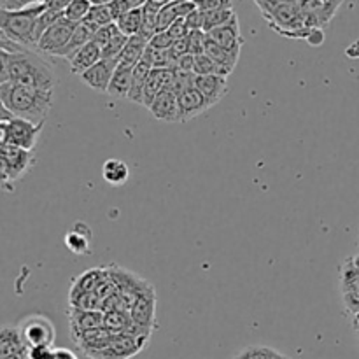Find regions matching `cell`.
Wrapping results in <instances>:
<instances>
[{
  "instance_id": "cell-1",
  "label": "cell",
  "mask_w": 359,
  "mask_h": 359,
  "mask_svg": "<svg viewBox=\"0 0 359 359\" xmlns=\"http://www.w3.org/2000/svg\"><path fill=\"white\" fill-rule=\"evenodd\" d=\"M0 84L14 83L20 86L41 88V90H51L58 86L55 67L46 62L42 56L35 55L30 49L21 53L0 51Z\"/></svg>"
},
{
  "instance_id": "cell-2",
  "label": "cell",
  "mask_w": 359,
  "mask_h": 359,
  "mask_svg": "<svg viewBox=\"0 0 359 359\" xmlns=\"http://www.w3.org/2000/svg\"><path fill=\"white\" fill-rule=\"evenodd\" d=\"M55 100V91L41 88L20 86L14 83L0 84V102L2 107L9 109L18 118L41 125L48 119Z\"/></svg>"
},
{
  "instance_id": "cell-3",
  "label": "cell",
  "mask_w": 359,
  "mask_h": 359,
  "mask_svg": "<svg viewBox=\"0 0 359 359\" xmlns=\"http://www.w3.org/2000/svg\"><path fill=\"white\" fill-rule=\"evenodd\" d=\"M48 9L46 4H35V6L25 7L20 11L2 9L0 18V35L9 41L23 46V48H35L34 44V27L37 18Z\"/></svg>"
},
{
  "instance_id": "cell-4",
  "label": "cell",
  "mask_w": 359,
  "mask_h": 359,
  "mask_svg": "<svg viewBox=\"0 0 359 359\" xmlns=\"http://www.w3.org/2000/svg\"><path fill=\"white\" fill-rule=\"evenodd\" d=\"M0 163H2V186L6 191H13V184L25 177L32 168L35 167L34 151L21 149V147L9 146V144H0Z\"/></svg>"
},
{
  "instance_id": "cell-5",
  "label": "cell",
  "mask_w": 359,
  "mask_h": 359,
  "mask_svg": "<svg viewBox=\"0 0 359 359\" xmlns=\"http://www.w3.org/2000/svg\"><path fill=\"white\" fill-rule=\"evenodd\" d=\"M265 21L276 34L287 39H307L311 28L305 27L300 4H279Z\"/></svg>"
},
{
  "instance_id": "cell-6",
  "label": "cell",
  "mask_w": 359,
  "mask_h": 359,
  "mask_svg": "<svg viewBox=\"0 0 359 359\" xmlns=\"http://www.w3.org/2000/svg\"><path fill=\"white\" fill-rule=\"evenodd\" d=\"M42 128H44V123L35 125V123L18 118V116L0 119V144H9V146L21 147V149L34 151Z\"/></svg>"
},
{
  "instance_id": "cell-7",
  "label": "cell",
  "mask_w": 359,
  "mask_h": 359,
  "mask_svg": "<svg viewBox=\"0 0 359 359\" xmlns=\"http://www.w3.org/2000/svg\"><path fill=\"white\" fill-rule=\"evenodd\" d=\"M25 346L30 347H53L56 340V330L51 319L42 314H32L28 318L21 319L18 325Z\"/></svg>"
},
{
  "instance_id": "cell-8",
  "label": "cell",
  "mask_w": 359,
  "mask_h": 359,
  "mask_svg": "<svg viewBox=\"0 0 359 359\" xmlns=\"http://www.w3.org/2000/svg\"><path fill=\"white\" fill-rule=\"evenodd\" d=\"M151 337H135L130 333H118L104 351L91 359H132L146 349Z\"/></svg>"
},
{
  "instance_id": "cell-9",
  "label": "cell",
  "mask_w": 359,
  "mask_h": 359,
  "mask_svg": "<svg viewBox=\"0 0 359 359\" xmlns=\"http://www.w3.org/2000/svg\"><path fill=\"white\" fill-rule=\"evenodd\" d=\"M344 0H305L300 4L307 28H326L339 13Z\"/></svg>"
},
{
  "instance_id": "cell-10",
  "label": "cell",
  "mask_w": 359,
  "mask_h": 359,
  "mask_svg": "<svg viewBox=\"0 0 359 359\" xmlns=\"http://www.w3.org/2000/svg\"><path fill=\"white\" fill-rule=\"evenodd\" d=\"M79 23H72L67 18H62L58 23L53 25L48 32L41 37V41L37 42L35 49L42 55L48 56H56L67 44H69L70 37H72L74 30Z\"/></svg>"
},
{
  "instance_id": "cell-11",
  "label": "cell",
  "mask_w": 359,
  "mask_h": 359,
  "mask_svg": "<svg viewBox=\"0 0 359 359\" xmlns=\"http://www.w3.org/2000/svg\"><path fill=\"white\" fill-rule=\"evenodd\" d=\"M130 316L137 326L149 330L156 328V291H154L153 284H147L146 290L140 293L130 311Z\"/></svg>"
},
{
  "instance_id": "cell-12",
  "label": "cell",
  "mask_w": 359,
  "mask_h": 359,
  "mask_svg": "<svg viewBox=\"0 0 359 359\" xmlns=\"http://www.w3.org/2000/svg\"><path fill=\"white\" fill-rule=\"evenodd\" d=\"M118 63L119 60L102 58L97 65H93L90 70H86V72L81 76V81H83L86 86H90L93 91H98V93H107Z\"/></svg>"
},
{
  "instance_id": "cell-13",
  "label": "cell",
  "mask_w": 359,
  "mask_h": 359,
  "mask_svg": "<svg viewBox=\"0 0 359 359\" xmlns=\"http://www.w3.org/2000/svg\"><path fill=\"white\" fill-rule=\"evenodd\" d=\"M116 335H118V333L111 332V330H107L105 326H102V328L88 330V332L79 333V335L72 337V340L77 346V349L83 351L88 358H93L95 354L104 351L105 347L112 342V339H114Z\"/></svg>"
},
{
  "instance_id": "cell-14",
  "label": "cell",
  "mask_w": 359,
  "mask_h": 359,
  "mask_svg": "<svg viewBox=\"0 0 359 359\" xmlns=\"http://www.w3.org/2000/svg\"><path fill=\"white\" fill-rule=\"evenodd\" d=\"M65 248L76 256L91 255V244H93V231L90 224L84 221H76L69 231L65 233Z\"/></svg>"
},
{
  "instance_id": "cell-15",
  "label": "cell",
  "mask_w": 359,
  "mask_h": 359,
  "mask_svg": "<svg viewBox=\"0 0 359 359\" xmlns=\"http://www.w3.org/2000/svg\"><path fill=\"white\" fill-rule=\"evenodd\" d=\"M177 105H179V123L191 121L193 118L203 114V112L210 109V105L207 104V100L200 95V91L196 90V88H191V90H186L182 91V93H179Z\"/></svg>"
},
{
  "instance_id": "cell-16",
  "label": "cell",
  "mask_w": 359,
  "mask_h": 359,
  "mask_svg": "<svg viewBox=\"0 0 359 359\" xmlns=\"http://www.w3.org/2000/svg\"><path fill=\"white\" fill-rule=\"evenodd\" d=\"M195 88L200 91L203 98L207 100V104L210 107L219 104L224 97L230 91V86H228L226 77L221 76H196Z\"/></svg>"
},
{
  "instance_id": "cell-17",
  "label": "cell",
  "mask_w": 359,
  "mask_h": 359,
  "mask_svg": "<svg viewBox=\"0 0 359 359\" xmlns=\"http://www.w3.org/2000/svg\"><path fill=\"white\" fill-rule=\"evenodd\" d=\"M207 37L216 42V44H219L221 48L226 49V51L233 53V55H241V49L244 46V39L241 35V27H238V18L231 20L224 27L209 32Z\"/></svg>"
},
{
  "instance_id": "cell-18",
  "label": "cell",
  "mask_w": 359,
  "mask_h": 359,
  "mask_svg": "<svg viewBox=\"0 0 359 359\" xmlns=\"http://www.w3.org/2000/svg\"><path fill=\"white\" fill-rule=\"evenodd\" d=\"M147 111L154 116V119L163 123H179V105L177 95L170 90H163L153 104L147 107Z\"/></svg>"
},
{
  "instance_id": "cell-19",
  "label": "cell",
  "mask_w": 359,
  "mask_h": 359,
  "mask_svg": "<svg viewBox=\"0 0 359 359\" xmlns=\"http://www.w3.org/2000/svg\"><path fill=\"white\" fill-rule=\"evenodd\" d=\"M105 312L102 311H77L70 309L69 323H70V337H76L88 330H97L104 326Z\"/></svg>"
},
{
  "instance_id": "cell-20",
  "label": "cell",
  "mask_w": 359,
  "mask_h": 359,
  "mask_svg": "<svg viewBox=\"0 0 359 359\" xmlns=\"http://www.w3.org/2000/svg\"><path fill=\"white\" fill-rule=\"evenodd\" d=\"M100 60H102L100 46H98L95 41H91L90 44H86L84 48H81L79 51H77L76 55L69 60L70 72L81 77L84 72H86V70H90L91 67L97 65Z\"/></svg>"
},
{
  "instance_id": "cell-21",
  "label": "cell",
  "mask_w": 359,
  "mask_h": 359,
  "mask_svg": "<svg viewBox=\"0 0 359 359\" xmlns=\"http://www.w3.org/2000/svg\"><path fill=\"white\" fill-rule=\"evenodd\" d=\"M95 34H97V30L95 28H91L90 25H86L83 21V23H79L76 27V30H74L72 37H70L69 44L65 46V48L62 49V51L58 53V58H65V60H70L74 55H76L77 51H79L81 48H84L86 44H90L91 41L95 39Z\"/></svg>"
},
{
  "instance_id": "cell-22",
  "label": "cell",
  "mask_w": 359,
  "mask_h": 359,
  "mask_svg": "<svg viewBox=\"0 0 359 359\" xmlns=\"http://www.w3.org/2000/svg\"><path fill=\"white\" fill-rule=\"evenodd\" d=\"M153 67L146 62V60H140L135 67H133V79H132V88H130V93L126 97V100L133 102L137 105H144V88H146L147 77H149Z\"/></svg>"
},
{
  "instance_id": "cell-23",
  "label": "cell",
  "mask_w": 359,
  "mask_h": 359,
  "mask_svg": "<svg viewBox=\"0 0 359 359\" xmlns=\"http://www.w3.org/2000/svg\"><path fill=\"white\" fill-rule=\"evenodd\" d=\"M25 351H28V347L25 346L18 326H2V332H0V358L21 354Z\"/></svg>"
},
{
  "instance_id": "cell-24",
  "label": "cell",
  "mask_w": 359,
  "mask_h": 359,
  "mask_svg": "<svg viewBox=\"0 0 359 359\" xmlns=\"http://www.w3.org/2000/svg\"><path fill=\"white\" fill-rule=\"evenodd\" d=\"M132 79H133V67L118 63L114 76H112L107 95H111V97H116V98H126L130 93V88H132Z\"/></svg>"
},
{
  "instance_id": "cell-25",
  "label": "cell",
  "mask_w": 359,
  "mask_h": 359,
  "mask_svg": "<svg viewBox=\"0 0 359 359\" xmlns=\"http://www.w3.org/2000/svg\"><path fill=\"white\" fill-rule=\"evenodd\" d=\"M105 270L107 269H90L88 272L81 273L76 279L72 280V286H70L69 294H77V293H97L98 284L102 283L105 276Z\"/></svg>"
},
{
  "instance_id": "cell-26",
  "label": "cell",
  "mask_w": 359,
  "mask_h": 359,
  "mask_svg": "<svg viewBox=\"0 0 359 359\" xmlns=\"http://www.w3.org/2000/svg\"><path fill=\"white\" fill-rule=\"evenodd\" d=\"M147 46H149V41L142 35H132L126 42L125 49L123 53L119 55V63L123 65H128V67H135L140 60L144 58V53H146Z\"/></svg>"
},
{
  "instance_id": "cell-27",
  "label": "cell",
  "mask_w": 359,
  "mask_h": 359,
  "mask_svg": "<svg viewBox=\"0 0 359 359\" xmlns=\"http://www.w3.org/2000/svg\"><path fill=\"white\" fill-rule=\"evenodd\" d=\"M102 175H104V181L107 182V184L119 188V186H123L128 181L130 167L123 160L111 158V160L105 161L104 167H102Z\"/></svg>"
},
{
  "instance_id": "cell-28",
  "label": "cell",
  "mask_w": 359,
  "mask_h": 359,
  "mask_svg": "<svg viewBox=\"0 0 359 359\" xmlns=\"http://www.w3.org/2000/svg\"><path fill=\"white\" fill-rule=\"evenodd\" d=\"M203 55H207L209 58H212L214 62L219 63V65H223L224 69H228L230 72H233L235 67H237L238 63V56L241 55H233V53L226 51L224 48H221L219 44H216L214 41H210L209 37H207L205 41V53Z\"/></svg>"
},
{
  "instance_id": "cell-29",
  "label": "cell",
  "mask_w": 359,
  "mask_h": 359,
  "mask_svg": "<svg viewBox=\"0 0 359 359\" xmlns=\"http://www.w3.org/2000/svg\"><path fill=\"white\" fill-rule=\"evenodd\" d=\"M116 25H118L119 30H121L126 37H132V35L140 34V30H142V25H144L142 7L128 11L126 14H123V16L116 21Z\"/></svg>"
},
{
  "instance_id": "cell-30",
  "label": "cell",
  "mask_w": 359,
  "mask_h": 359,
  "mask_svg": "<svg viewBox=\"0 0 359 359\" xmlns=\"http://www.w3.org/2000/svg\"><path fill=\"white\" fill-rule=\"evenodd\" d=\"M340 290L342 293H351V291H359V269L354 265L353 258L346 259L340 266Z\"/></svg>"
},
{
  "instance_id": "cell-31",
  "label": "cell",
  "mask_w": 359,
  "mask_h": 359,
  "mask_svg": "<svg viewBox=\"0 0 359 359\" xmlns=\"http://www.w3.org/2000/svg\"><path fill=\"white\" fill-rule=\"evenodd\" d=\"M70 309L77 311H102L104 312V300L97 293H77L69 294Z\"/></svg>"
},
{
  "instance_id": "cell-32",
  "label": "cell",
  "mask_w": 359,
  "mask_h": 359,
  "mask_svg": "<svg viewBox=\"0 0 359 359\" xmlns=\"http://www.w3.org/2000/svg\"><path fill=\"white\" fill-rule=\"evenodd\" d=\"M235 18H237V14H235L233 7H231V9H221V11H210V13H203V32H205V34H209V32L216 30V28L228 25L231 20H235Z\"/></svg>"
},
{
  "instance_id": "cell-33",
  "label": "cell",
  "mask_w": 359,
  "mask_h": 359,
  "mask_svg": "<svg viewBox=\"0 0 359 359\" xmlns=\"http://www.w3.org/2000/svg\"><path fill=\"white\" fill-rule=\"evenodd\" d=\"M133 325L130 312L125 311H109L105 312L104 326L114 333H126Z\"/></svg>"
},
{
  "instance_id": "cell-34",
  "label": "cell",
  "mask_w": 359,
  "mask_h": 359,
  "mask_svg": "<svg viewBox=\"0 0 359 359\" xmlns=\"http://www.w3.org/2000/svg\"><path fill=\"white\" fill-rule=\"evenodd\" d=\"M195 74L196 76H221L226 77L230 76V70L224 69L223 65L214 62L212 58H209L207 55H198L195 58Z\"/></svg>"
},
{
  "instance_id": "cell-35",
  "label": "cell",
  "mask_w": 359,
  "mask_h": 359,
  "mask_svg": "<svg viewBox=\"0 0 359 359\" xmlns=\"http://www.w3.org/2000/svg\"><path fill=\"white\" fill-rule=\"evenodd\" d=\"M62 18H65V14L60 13V11H53V9H46L41 16L37 18L34 27V44L37 46V42L41 41L42 35L49 30L55 23H58Z\"/></svg>"
},
{
  "instance_id": "cell-36",
  "label": "cell",
  "mask_w": 359,
  "mask_h": 359,
  "mask_svg": "<svg viewBox=\"0 0 359 359\" xmlns=\"http://www.w3.org/2000/svg\"><path fill=\"white\" fill-rule=\"evenodd\" d=\"M84 23L90 25L91 28L98 30L102 27H107V25L116 23L114 14H112L111 6H93L91 7L90 14L86 16Z\"/></svg>"
},
{
  "instance_id": "cell-37",
  "label": "cell",
  "mask_w": 359,
  "mask_h": 359,
  "mask_svg": "<svg viewBox=\"0 0 359 359\" xmlns=\"http://www.w3.org/2000/svg\"><path fill=\"white\" fill-rule=\"evenodd\" d=\"M237 359H284V354L266 346H249L235 354Z\"/></svg>"
},
{
  "instance_id": "cell-38",
  "label": "cell",
  "mask_w": 359,
  "mask_h": 359,
  "mask_svg": "<svg viewBox=\"0 0 359 359\" xmlns=\"http://www.w3.org/2000/svg\"><path fill=\"white\" fill-rule=\"evenodd\" d=\"M91 7L93 6H91L90 0H72V4L63 11V14L72 23H83L88 14H90Z\"/></svg>"
},
{
  "instance_id": "cell-39",
  "label": "cell",
  "mask_w": 359,
  "mask_h": 359,
  "mask_svg": "<svg viewBox=\"0 0 359 359\" xmlns=\"http://www.w3.org/2000/svg\"><path fill=\"white\" fill-rule=\"evenodd\" d=\"M119 34H121V30H119L118 25L111 23V25H107V27L98 28L97 34H95L93 41L100 46V49H105L112 41H114L116 37H118Z\"/></svg>"
},
{
  "instance_id": "cell-40",
  "label": "cell",
  "mask_w": 359,
  "mask_h": 359,
  "mask_svg": "<svg viewBox=\"0 0 359 359\" xmlns=\"http://www.w3.org/2000/svg\"><path fill=\"white\" fill-rule=\"evenodd\" d=\"M147 0H114L111 4V11L114 14V20L118 21L123 14H126L128 11L139 9V7H144Z\"/></svg>"
},
{
  "instance_id": "cell-41",
  "label": "cell",
  "mask_w": 359,
  "mask_h": 359,
  "mask_svg": "<svg viewBox=\"0 0 359 359\" xmlns=\"http://www.w3.org/2000/svg\"><path fill=\"white\" fill-rule=\"evenodd\" d=\"M205 41L207 34L203 30H193L188 35V46H189V55H203L205 53Z\"/></svg>"
},
{
  "instance_id": "cell-42",
  "label": "cell",
  "mask_w": 359,
  "mask_h": 359,
  "mask_svg": "<svg viewBox=\"0 0 359 359\" xmlns=\"http://www.w3.org/2000/svg\"><path fill=\"white\" fill-rule=\"evenodd\" d=\"M196 4V9L202 13H210V11L231 9L233 2L231 0H193Z\"/></svg>"
},
{
  "instance_id": "cell-43",
  "label": "cell",
  "mask_w": 359,
  "mask_h": 359,
  "mask_svg": "<svg viewBox=\"0 0 359 359\" xmlns=\"http://www.w3.org/2000/svg\"><path fill=\"white\" fill-rule=\"evenodd\" d=\"M344 298V307L346 312H349L351 316L359 314V291H351V293H342Z\"/></svg>"
},
{
  "instance_id": "cell-44",
  "label": "cell",
  "mask_w": 359,
  "mask_h": 359,
  "mask_svg": "<svg viewBox=\"0 0 359 359\" xmlns=\"http://www.w3.org/2000/svg\"><path fill=\"white\" fill-rule=\"evenodd\" d=\"M149 46L156 49H170L172 46H174V39L170 37L168 32H158V34L149 41Z\"/></svg>"
},
{
  "instance_id": "cell-45",
  "label": "cell",
  "mask_w": 359,
  "mask_h": 359,
  "mask_svg": "<svg viewBox=\"0 0 359 359\" xmlns=\"http://www.w3.org/2000/svg\"><path fill=\"white\" fill-rule=\"evenodd\" d=\"M28 359H56L55 347H30L28 349Z\"/></svg>"
},
{
  "instance_id": "cell-46",
  "label": "cell",
  "mask_w": 359,
  "mask_h": 359,
  "mask_svg": "<svg viewBox=\"0 0 359 359\" xmlns=\"http://www.w3.org/2000/svg\"><path fill=\"white\" fill-rule=\"evenodd\" d=\"M167 32L170 34V37L174 39V42L179 41V39L188 37V35H189V28H188V25H186L184 18H181V20L175 21V23L172 25V27L168 28Z\"/></svg>"
},
{
  "instance_id": "cell-47",
  "label": "cell",
  "mask_w": 359,
  "mask_h": 359,
  "mask_svg": "<svg viewBox=\"0 0 359 359\" xmlns=\"http://www.w3.org/2000/svg\"><path fill=\"white\" fill-rule=\"evenodd\" d=\"M195 55H182L181 58L175 60L174 70H181V72H195Z\"/></svg>"
},
{
  "instance_id": "cell-48",
  "label": "cell",
  "mask_w": 359,
  "mask_h": 359,
  "mask_svg": "<svg viewBox=\"0 0 359 359\" xmlns=\"http://www.w3.org/2000/svg\"><path fill=\"white\" fill-rule=\"evenodd\" d=\"M184 21H186V25H188L189 32L203 30V13L202 11L195 9L191 14H189V16L184 18Z\"/></svg>"
},
{
  "instance_id": "cell-49",
  "label": "cell",
  "mask_w": 359,
  "mask_h": 359,
  "mask_svg": "<svg viewBox=\"0 0 359 359\" xmlns=\"http://www.w3.org/2000/svg\"><path fill=\"white\" fill-rule=\"evenodd\" d=\"M325 28H311V32H309L305 41H307L309 46H312V48H319V46L325 44Z\"/></svg>"
},
{
  "instance_id": "cell-50",
  "label": "cell",
  "mask_w": 359,
  "mask_h": 359,
  "mask_svg": "<svg viewBox=\"0 0 359 359\" xmlns=\"http://www.w3.org/2000/svg\"><path fill=\"white\" fill-rule=\"evenodd\" d=\"M35 4H39V0H6L2 9L20 11V9H25V7L35 6Z\"/></svg>"
},
{
  "instance_id": "cell-51",
  "label": "cell",
  "mask_w": 359,
  "mask_h": 359,
  "mask_svg": "<svg viewBox=\"0 0 359 359\" xmlns=\"http://www.w3.org/2000/svg\"><path fill=\"white\" fill-rule=\"evenodd\" d=\"M72 4V0H48V9H53V11H60V13H63V11L67 9V7Z\"/></svg>"
},
{
  "instance_id": "cell-52",
  "label": "cell",
  "mask_w": 359,
  "mask_h": 359,
  "mask_svg": "<svg viewBox=\"0 0 359 359\" xmlns=\"http://www.w3.org/2000/svg\"><path fill=\"white\" fill-rule=\"evenodd\" d=\"M346 56L351 60H359V39L354 42H351L346 48Z\"/></svg>"
},
{
  "instance_id": "cell-53",
  "label": "cell",
  "mask_w": 359,
  "mask_h": 359,
  "mask_svg": "<svg viewBox=\"0 0 359 359\" xmlns=\"http://www.w3.org/2000/svg\"><path fill=\"white\" fill-rule=\"evenodd\" d=\"M56 359H77L70 351L67 349H56Z\"/></svg>"
},
{
  "instance_id": "cell-54",
  "label": "cell",
  "mask_w": 359,
  "mask_h": 359,
  "mask_svg": "<svg viewBox=\"0 0 359 359\" xmlns=\"http://www.w3.org/2000/svg\"><path fill=\"white\" fill-rule=\"evenodd\" d=\"M0 359H28V351L21 354H13V356H6V358H0Z\"/></svg>"
},
{
  "instance_id": "cell-55",
  "label": "cell",
  "mask_w": 359,
  "mask_h": 359,
  "mask_svg": "<svg viewBox=\"0 0 359 359\" xmlns=\"http://www.w3.org/2000/svg\"><path fill=\"white\" fill-rule=\"evenodd\" d=\"M353 330H354V333L359 337V314L353 316Z\"/></svg>"
},
{
  "instance_id": "cell-56",
  "label": "cell",
  "mask_w": 359,
  "mask_h": 359,
  "mask_svg": "<svg viewBox=\"0 0 359 359\" xmlns=\"http://www.w3.org/2000/svg\"><path fill=\"white\" fill-rule=\"evenodd\" d=\"M154 4H156V6H160V7H163V6H167V4H172V2H177V0H153Z\"/></svg>"
},
{
  "instance_id": "cell-57",
  "label": "cell",
  "mask_w": 359,
  "mask_h": 359,
  "mask_svg": "<svg viewBox=\"0 0 359 359\" xmlns=\"http://www.w3.org/2000/svg\"><path fill=\"white\" fill-rule=\"evenodd\" d=\"M39 4H48V0H39Z\"/></svg>"
},
{
  "instance_id": "cell-58",
  "label": "cell",
  "mask_w": 359,
  "mask_h": 359,
  "mask_svg": "<svg viewBox=\"0 0 359 359\" xmlns=\"http://www.w3.org/2000/svg\"><path fill=\"white\" fill-rule=\"evenodd\" d=\"M284 359H290V358H287V356H284Z\"/></svg>"
},
{
  "instance_id": "cell-59",
  "label": "cell",
  "mask_w": 359,
  "mask_h": 359,
  "mask_svg": "<svg viewBox=\"0 0 359 359\" xmlns=\"http://www.w3.org/2000/svg\"><path fill=\"white\" fill-rule=\"evenodd\" d=\"M233 359H237V358H235V356H233Z\"/></svg>"
}]
</instances>
